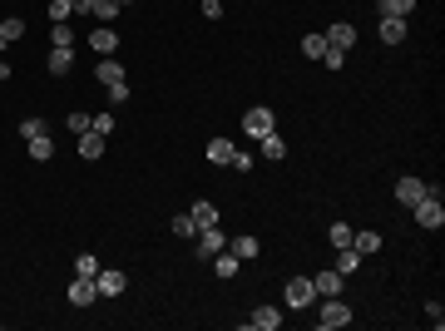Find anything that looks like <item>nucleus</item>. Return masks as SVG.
Listing matches in <instances>:
<instances>
[{"mask_svg": "<svg viewBox=\"0 0 445 331\" xmlns=\"http://www.w3.org/2000/svg\"><path fill=\"white\" fill-rule=\"evenodd\" d=\"M416 222H421V227H431V232H436V227H445V203H441V188H431V193H426V198L416 203Z\"/></svg>", "mask_w": 445, "mask_h": 331, "instance_id": "nucleus-1", "label": "nucleus"}, {"mask_svg": "<svg viewBox=\"0 0 445 331\" xmlns=\"http://www.w3.org/2000/svg\"><path fill=\"white\" fill-rule=\"evenodd\" d=\"M346 322H351V307H346L341 297H327V307L317 312V327H322V331H336V327H346Z\"/></svg>", "mask_w": 445, "mask_h": 331, "instance_id": "nucleus-2", "label": "nucleus"}, {"mask_svg": "<svg viewBox=\"0 0 445 331\" xmlns=\"http://www.w3.org/2000/svg\"><path fill=\"white\" fill-rule=\"evenodd\" d=\"M426 193H431V188H426L421 178H396V203H401V208H416Z\"/></svg>", "mask_w": 445, "mask_h": 331, "instance_id": "nucleus-3", "label": "nucleus"}, {"mask_svg": "<svg viewBox=\"0 0 445 331\" xmlns=\"http://www.w3.org/2000/svg\"><path fill=\"white\" fill-rule=\"evenodd\" d=\"M242 129H247L252 139L272 134V109H267V104H252V109H247V119H242Z\"/></svg>", "mask_w": 445, "mask_h": 331, "instance_id": "nucleus-4", "label": "nucleus"}, {"mask_svg": "<svg viewBox=\"0 0 445 331\" xmlns=\"http://www.w3.org/2000/svg\"><path fill=\"white\" fill-rule=\"evenodd\" d=\"M312 297H317L312 277H292L287 282V307H312Z\"/></svg>", "mask_w": 445, "mask_h": 331, "instance_id": "nucleus-5", "label": "nucleus"}, {"mask_svg": "<svg viewBox=\"0 0 445 331\" xmlns=\"http://www.w3.org/2000/svg\"><path fill=\"white\" fill-rule=\"evenodd\" d=\"M70 302H75V307H90V302H100V287H95V277H75V282H70Z\"/></svg>", "mask_w": 445, "mask_h": 331, "instance_id": "nucleus-6", "label": "nucleus"}, {"mask_svg": "<svg viewBox=\"0 0 445 331\" xmlns=\"http://www.w3.org/2000/svg\"><path fill=\"white\" fill-rule=\"evenodd\" d=\"M222 242H227V237L218 232V222H213V227H198V257H218Z\"/></svg>", "mask_w": 445, "mask_h": 331, "instance_id": "nucleus-7", "label": "nucleus"}, {"mask_svg": "<svg viewBox=\"0 0 445 331\" xmlns=\"http://www.w3.org/2000/svg\"><path fill=\"white\" fill-rule=\"evenodd\" d=\"M95 287H100V297H119V292L129 287V277H124V272H104V267H100V272H95Z\"/></svg>", "mask_w": 445, "mask_h": 331, "instance_id": "nucleus-8", "label": "nucleus"}, {"mask_svg": "<svg viewBox=\"0 0 445 331\" xmlns=\"http://www.w3.org/2000/svg\"><path fill=\"white\" fill-rule=\"evenodd\" d=\"M341 282H346V277H341V272H317V277H312V287H317V297H341Z\"/></svg>", "mask_w": 445, "mask_h": 331, "instance_id": "nucleus-9", "label": "nucleus"}, {"mask_svg": "<svg viewBox=\"0 0 445 331\" xmlns=\"http://www.w3.org/2000/svg\"><path fill=\"white\" fill-rule=\"evenodd\" d=\"M327 45H332V50H351V45H356V25H346V20L332 25V30H327Z\"/></svg>", "mask_w": 445, "mask_h": 331, "instance_id": "nucleus-10", "label": "nucleus"}, {"mask_svg": "<svg viewBox=\"0 0 445 331\" xmlns=\"http://www.w3.org/2000/svg\"><path fill=\"white\" fill-rule=\"evenodd\" d=\"M95 75H100V80H104V89H109V85H119V80H124V65H119L114 55H100V65H95Z\"/></svg>", "mask_w": 445, "mask_h": 331, "instance_id": "nucleus-11", "label": "nucleus"}, {"mask_svg": "<svg viewBox=\"0 0 445 331\" xmlns=\"http://www.w3.org/2000/svg\"><path fill=\"white\" fill-rule=\"evenodd\" d=\"M232 153H237V143H232V139H213V143H208V163H218V168H227V163H232Z\"/></svg>", "mask_w": 445, "mask_h": 331, "instance_id": "nucleus-12", "label": "nucleus"}, {"mask_svg": "<svg viewBox=\"0 0 445 331\" xmlns=\"http://www.w3.org/2000/svg\"><path fill=\"white\" fill-rule=\"evenodd\" d=\"M45 70H50V75H70V70H75V50H60V45H55L50 60H45Z\"/></svg>", "mask_w": 445, "mask_h": 331, "instance_id": "nucleus-13", "label": "nucleus"}, {"mask_svg": "<svg viewBox=\"0 0 445 331\" xmlns=\"http://www.w3.org/2000/svg\"><path fill=\"white\" fill-rule=\"evenodd\" d=\"M247 327H257V331H277V327H282V317H277V307H257V312L247 317Z\"/></svg>", "mask_w": 445, "mask_h": 331, "instance_id": "nucleus-14", "label": "nucleus"}, {"mask_svg": "<svg viewBox=\"0 0 445 331\" xmlns=\"http://www.w3.org/2000/svg\"><path fill=\"white\" fill-rule=\"evenodd\" d=\"M100 153H104V134L85 129V134H80V158H100Z\"/></svg>", "mask_w": 445, "mask_h": 331, "instance_id": "nucleus-15", "label": "nucleus"}, {"mask_svg": "<svg viewBox=\"0 0 445 331\" xmlns=\"http://www.w3.org/2000/svg\"><path fill=\"white\" fill-rule=\"evenodd\" d=\"M257 143H262V158H272V163H282V158H287V143H282L277 134H262Z\"/></svg>", "mask_w": 445, "mask_h": 331, "instance_id": "nucleus-16", "label": "nucleus"}, {"mask_svg": "<svg viewBox=\"0 0 445 331\" xmlns=\"http://www.w3.org/2000/svg\"><path fill=\"white\" fill-rule=\"evenodd\" d=\"M351 247H356L361 257H371V252H381V232H351Z\"/></svg>", "mask_w": 445, "mask_h": 331, "instance_id": "nucleus-17", "label": "nucleus"}, {"mask_svg": "<svg viewBox=\"0 0 445 331\" xmlns=\"http://www.w3.org/2000/svg\"><path fill=\"white\" fill-rule=\"evenodd\" d=\"M336 252H341V257H336V272H341V277H356V267H361V252H356V247H336Z\"/></svg>", "mask_w": 445, "mask_h": 331, "instance_id": "nucleus-18", "label": "nucleus"}, {"mask_svg": "<svg viewBox=\"0 0 445 331\" xmlns=\"http://www.w3.org/2000/svg\"><path fill=\"white\" fill-rule=\"evenodd\" d=\"M416 10V0H381V20H406Z\"/></svg>", "mask_w": 445, "mask_h": 331, "instance_id": "nucleus-19", "label": "nucleus"}, {"mask_svg": "<svg viewBox=\"0 0 445 331\" xmlns=\"http://www.w3.org/2000/svg\"><path fill=\"white\" fill-rule=\"evenodd\" d=\"M90 45H95V50H100V55H114V45H119V35H114L109 25H100V30H95V35H90Z\"/></svg>", "mask_w": 445, "mask_h": 331, "instance_id": "nucleus-20", "label": "nucleus"}, {"mask_svg": "<svg viewBox=\"0 0 445 331\" xmlns=\"http://www.w3.org/2000/svg\"><path fill=\"white\" fill-rule=\"evenodd\" d=\"M188 218H193V227H213V222H218V208H213V203H203V198H198V203H193V213H188Z\"/></svg>", "mask_w": 445, "mask_h": 331, "instance_id": "nucleus-21", "label": "nucleus"}, {"mask_svg": "<svg viewBox=\"0 0 445 331\" xmlns=\"http://www.w3.org/2000/svg\"><path fill=\"white\" fill-rule=\"evenodd\" d=\"M30 158H40V163L55 158V139H50V134H35V139H30Z\"/></svg>", "mask_w": 445, "mask_h": 331, "instance_id": "nucleus-22", "label": "nucleus"}, {"mask_svg": "<svg viewBox=\"0 0 445 331\" xmlns=\"http://www.w3.org/2000/svg\"><path fill=\"white\" fill-rule=\"evenodd\" d=\"M381 40L386 45H401L406 40V20H381Z\"/></svg>", "mask_w": 445, "mask_h": 331, "instance_id": "nucleus-23", "label": "nucleus"}, {"mask_svg": "<svg viewBox=\"0 0 445 331\" xmlns=\"http://www.w3.org/2000/svg\"><path fill=\"white\" fill-rule=\"evenodd\" d=\"M302 55L307 60H322L327 55V35H302Z\"/></svg>", "mask_w": 445, "mask_h": 331, "instance_id": "nucleus-24", "label": "nucleus"}, {"mask_svg": "<svg viewBox=\"0 0 445 331\" xmlns=\"http://www.w3.org/2000/svg\"><path fill=\"white\" fill-rule=\"evenodd\" d=\"M100 25H114V15H119V0H95V10H90Z\"/></svg>", "mask_w": 445, "mask_h": 331, "instance_id": "nucleus-25", "label": "nucleus"}, {"mask_svg": "<svg viewBox=\"0 0 445 331\" xmlns=\"http://www.w3.org/2000/svg\"><path fill=\"white\" fill-rule=\"evenodd\" d=\"M50 40H55L60 50H75V30H70V20H60V25L50 30Z\"/></svg>", "mask_w": 445, "mask_h": 331, "instance_id": "nucleus-26", "label": "nucleus"}, {"mask_svg": "<svg viewBox=\"0 0 445 331\" xmlns=\"http://www.w3.org/2000/svg\"><path fill=\"white\" fill-rule=\"evenodd\" d=\"M20 35H25V20L20 15H5L0 20V40H20Z\"/></svg>", "mask_w": 445, "mask_h": 331, "instance_id": "nucleus-27", "label": "nucleus"}, {"mask_svg": "<svg viewBox=\"0 0 445 331\" xmlns=\"http://www.w3.org/2000/svg\"><path fill=\"white\" fill-rule=\"evenodd\" d=\"M232 252H237V257L247 262V257H257L262 247H257V237H232Z\"/></svg>", "mask_w": 445, "mask_h": 331, "instance_id": "nucleus-28", "label": "nucleus"}, {"mask_svg": "<svg viewBox=\"0 0 445 331\" xmlns=\"http://www.w3.org/2000/svg\"><path fill=\"white\" fill-rule=\"evenodd\" d=\"M100 272V257L95 252H80V262H75V277H95Z\"/></svg>", "mask_w": 445, "mask_h": 331, "instance_id": "nucleus-29", "label": "nucleus"}, {"mask_svg": "<svg viewBox=\"0 0 445 331\" xmlns=\"http://www.w3.org/2000/svg\"><path fill=\"white\" fill-rule=\"evenodd\" d=\"M327 242H332V247H351V227H346V222H332Z\"/></svg>", "mask_w": 445, "mask_h": 331, "instance_id": "nucleus-30", "label": "nucleus"}, {"mask_svg": "<svg viewBox=\"0 0 445 331\" xmlns=\"http://www.w3.org/2000/svg\"><path fill=\"white\" fill-rule=\"evenodd\" d=\"M213 272H218V277H232V272H237V252H218Z\"/></svg>", "mask_w": 445, "mask_h": 331, "instance_id": "nucleus-31", "label": "nucleus"}, {"mask_svg": "<svg viewBox=\"0 0 445 331\" xmlns=\"http://www.w3.org/2000/svg\"><path fill=\"white\" fill-rule=\"evenodd\" d=\"M75 15V0H50V20L60 25V20H70Z\"/></svg>", "mask_w": 445, "mask_h": 331, "instance_id": "nucleus-32", "label": "nucleus"}, {"mask_svg": "<svg viewBox=\"0 0 445 331\" xmlns=\"http://www.w3.org/2000/svg\"><path fill=\"white\" fill-rule=\"evenodd\" d=\"M90 129L109 139V134H114V114H90Z\"/></svg>", "mask_w": 445, "mask_h": 331, "instance_id": "nucleus-33", "label": "nucleus"}, {"mask_svg": "<svg viewBox=\"0 0 445 331\" xmlns=\"http://www.w3.org/2000/svg\"><path fill=\"white\" fill-rule=\"evenodd\" d=\"M35 134H45V124H40V119H20V139H25V143H30V139H35Z\"/></svg>", "mask_w": 445, "mask_h": 331, "instance_id": "nucleus-34", "label": "nucleus"}, {"mask_svg": "<svg viewBox=\"0 0 445 331\" xmlns=\"http://www.w3.org/2000/svg\"><path fill=\"white\" fill-rule=\"evenodd\" d=\"M322 65H327V70H341V65H346V50H332V45H327V55H322Z\"/></svg>", "mask_w": 445, "mask_h": 331, "instance_id": "nucleus-35", "label": "nucleus"}, {"mask_svg": "<svg viewBox=\"0 0 445 331\" xmlns=\"http://www.w3.org/2000/svg\"><path fill=\"white\" fill-rule=\"evenodd\" d=\"M109 104H114V109H119V104H129V85H124V80H119V85H109Z\"/></svg>", "mask_w": 445, "mask_h": 331, "instance_id": "nucleus-36", "label": "nucleus"}, {"mask_svg": "<svg viewBox=\"0 0 445 331\" xmlns=\"http://www.w3.org/2000/svg\"><path fill=\"white\" fill-rule=\"evenodd\" d=\"M173 232H178V237H193L198 227H193V218H188V213H178V218H173Z\"/></svg>", "mask_w": 445, "mask_h": 331, "instance_id": "nucleus-37", "label": "nucleus"}, {"mask_svg": "<svg viewBox=\"0 0 445 331\" xmlns=\"http://www.w3.org/2000/svg\"><path fill=\"white\" fill-rule=\"evenodd\" d=\"M65 124H70V134H75V139H80V134H85V129H90V114H70V119H65Z\"/></svg>", "mask_w": 445, "mask_h": 331, "instance_id": "nucleus-38", "label": "nucleus"}, {"mask_svg": "<svg viewBox=\"0 0 445 331\" xmlns=\"http://www.w3.org/2000/svg\"><path fill=\"white\" fill-rule=\"evenodd\" d=\"M426 317H431V322L441 327V322H445V307H441V302H426Z\"/></svg>", "mask_w": 445, "mask_h": 331, "instance_id": "nucleus-39", "label": "nucleus"}, {"mask_svg": "<svg viewBox=\"0 0 445 331\" xmlns=\"http://www.w3.org/2000/svg\"><path fill=\"white\" fill-rule=\"evenodd\" d=\"M203 15H208V20H222V0H203Z\"/></svg>", "mask_w": 445, "mask_h": 331, "instance_id": "nucleus-40", "label": "nucleus"}, {"mask_svg": "<svg viewBox=\"0 0 445 331\" xmlns=\"http://www.w3.org/2000/svg\"><path fill=\"white\" fill-rule=\"evenodd\" d=\"M75 10H80V15H90V10H95V0H75Z\"/></svg>", "mask_w": 445, "mask_h": 331, "instance_id": "nucleus-41", "label": "nucleus"}, {"mask_svg": "<svg viewBox=\"0 0 445 331\" xmlns=\"http://www.w3.org/2000/svg\"><path fill=\"white\" fill-rule=\"evenodd\" d=\"M0 80H10V65H5V60H0Z\"/></svg>", "mask_w": 445, "mask_h": 331, "instance_id": "nucleus-42", "label": "nucleus"}, {"mask_svg": "<svg viewBox=\"0 0 445 331\" xmlns=\"http://www.w3.org/2000/svg\"><path fill=\"white\" fill-rule=\"evenodd\" d=\"M119 5H129V0H119Z\"/></svg>", "mask_w": 445, "mask_h": 331, "instance_id": "nucleus-43", "label": "nucleus"}, {"mask_svg": "<svg viewBox=\"0 0 445 331\" xmlns=\"http://www.w3.org/2000/svg\"><path fill=\"white\" fill-rule=\"evenodd\" d=\"M0 45H5V40H0Z\"/></svg>", "mask_w": 445, "mask_h": 331, "instance_id": "nucleus-44", "label": "nucleus"}]
</instances>
